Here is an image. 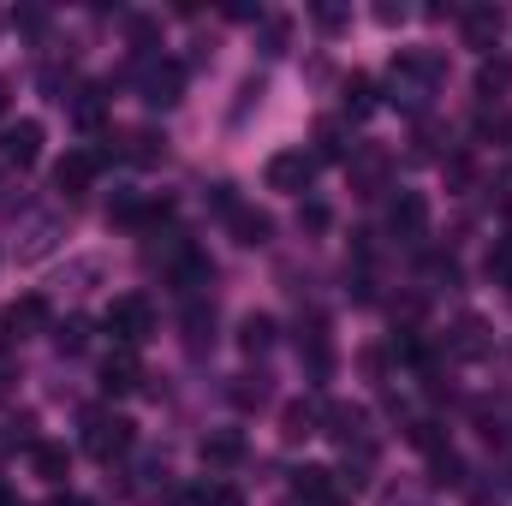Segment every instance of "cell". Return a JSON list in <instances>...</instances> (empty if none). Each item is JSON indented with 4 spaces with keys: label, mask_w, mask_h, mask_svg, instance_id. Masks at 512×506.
Instances as JSON below:
<instances>
[{
    "label": "cell",
    "mask_w": 512,
    "mask_h": 506,
    "mask_svg": "<svg viewBox=\"0 0 512 506\" xmlns=\"http://www.w3.org/2000/svg\"><path fill=\"white\" fill-rule=\"evenodd\" d=\"M286 36H292L286 18H262V54H286Z\"/></svg>",
    "instance_id": "obj_27"
},
{
    "label": "cell",
    "mask_w": 512,
    "mask_h": 506,
    "mask_svg": "<svg viewBox=\"0 0 512 506\" xmlns=\"http://www.w3.org/2000/svg\"><path fill=\"white\" fill-rule=\"evenodd\" d=\"M233 399L251 411V405H268V376H239L233 381Z\"/></svg>",
    "instance_id": "obj_25"
},
{
    "label": "cell",
    "mask_w": 512,
    "mask_h": 506,
    "mask_svg": "<svg viewBox=\"0 0 512 506\" xmlns=\"http://www.w3.org/2000/svg\"><path fill=\"white\" fill-rule=\"evenodd\" d=\"M84 340H90V328H84V322H78V316H72V322H60V328H54V346H60V352H84Z\"/></svg>",
    "instance_id": "obj_29"
},
{
    "label": "cell",
    "mask_w": 512,
    "mask_h": 506,
    "mask_svg": "<svg viewBox=\"0 0 512 506\" xmlns=\"http://www.w3.org/2000/svg\"><path fill=\"white\" fill-rule=\"evenodd\" d=\"M197 495H203V506H245V495H239L233 483H203Z\"/></svg>",
    "instance_id": "obj_32"
},
{
    "label": "cell",
    "mask_w": 512,
    "mask_h": 506,
    "mask_svg": "<svg viewBox=\"0 0 512 506\" xmlns=\"http://www.w3.org/2000/svg\"><path fill=\"white\" fill-rule=\"evenodd\" d=\"M322 417H328V405H322L316 393H310V399H292V405L280 411V435H286V441H310Z\"/></svg>",
    "instance_id": "obj_13"
},
{
    "label": "cell",
    "mask_w": 512,
    "mask_h": 506,
    "mask_svg": "<svg viewBox=\"0 0 512 506\" xmlns=\"http://www.w3.org/2000/svg\"><path fill=\"white\" fill-rule=\"evenodd\" d=\"M274 334H280V328H274V316H245V322H239V346H245L251 358L274 346Z\"/></svg>",
    "instance_id": "obj_22"
},
{
    "label": "cell",
    "mask_w": 512,
    "mask_h": 506,
    "mask_svg": "<svg viewBox=\"0 0 512 506\" xmlns=\"http://www.w3.org/2000/svg\"><path fill=\"white\" fill-rule=\"evenodd\" d=\"M459 24H465V42H471V48H495L501 12H489V6H471V12H459Z\"/></svg>",
    "instance_id": "obj_18"
},
{
    "label": "cell",
    "mask_w": 512,
    "mask_h": 506,
    "mask_svg": "<svg viewBox=\"0 0 512 506\" xmlns=\"http://www.w3.org/2000/svg\"><path fill=\"white\" fill-rule=\"evenodd\" d=\"M203 459L209 465H239L245 459V435L239 429H209L203 435Z\"/></svg>",
    "instance_id": "obj_17"
},
{
    "label": "cell",
    "mask_w": 512,
    "mask_h": 506,
    "mask_svg": "<svg viewBox=\"0 0 512 506\" xmlns=\"http://www.w3.org/2000/svg\"><path fill=\"white\" fill-rule=\"evenodd\" d=\"M0 161L36 167V161H42V120H18V126L0 131Z\"/></svg>",
    "instance_id": "obj_9"
},
{
    "label": "cell",
    "mask_w": 512,
    "mask_h": 506,
    "mask_svg": "<svg viewBox=\"0 0 512 506\" xmlns=\"http://www.w3.org/2000/svg\"><path fill=\"white\" fill-rule=\"evenodd\" d=\"M346 173H352V191H358V197H382V191H393V185H387V179H393V155H387L382 143H358L352 161H346Z\"/></svg>",
    "instance_id": "obj_5"
},
{
    "label": "cell",
    "mask_w": 512,
    "mask_h": 506,
    "mask_svg": "<svg viewBox=\"0 0 512 506\" xmlns=\"http://www.w3.org/2000/svg\"><path fill=\"white\" fill-rule=\"evenodd\" d=\"M376 102H382V96H376V78L352 72V78H346V114H352V120H364V114H376Z\"/></svg>",
    "instance_id": "obj_20"
},
{
    "label": "cell",
    "mask_w": 512,
    "mask_h": 506,
    "mask_svg": "<svg viewBox=\"0 0 512 506\" xmlns=\"http://www.w3.org/2000/svg\"><path fill=\"white\" fill-rule=\"evenodd\" d=\"M447 352H453V358H489V352H495L489 322H483V316H459L453 334H447Z\"/></svg>",
    "instance_id": "obj_11"
},
{
    "label": "cell",
    "mask_w": 512,
    "mask_h": 506,
    "mask_svg": "<svg viewBox=\"0 0 512 506\" xmlns=\"http://www.w3.org/2000/svg\"><path fill=\"white\" fill-rule=\"evenodd\" d=\"M334 506H346V501H334Z\"/></svg>",
    "instance_id": "obj_37"
},
{
    "label": "cell",
    "mask_w": 512,
    "mask_h": 506,
    "mask_svg": "<svg viewBox=\"0 0 512 506\" xmlns=\"http://www.w3.org/2000/svg\"><path fill=\"white\" fill-rule=\"evenodd\" d=\"M60 102L72 108V120H78L84 131H96V126H102V114H108V102H102V84H78V90H72V96H60Z\"/></svg>",
    "instance_id": "obj_16"
},
{
    "label": "cell",
    "mask_w": 512,
    "mask_h": 506,
    "mask_svg": "<svg viewBox=\"0 0 512 506\" xmlns=\"http://www.w3.org/2000/svg\"><path fill=\"white\" fill-rule=\"evenodd\" d=\"M54 239H60V221H36V227H30V245H24V262H36V256H48L54 251Z\"/></svg>",
    "instance_id": "obj_24"
},
{
    "label": "cell",
    "mask_w": 512,
    "mask_h": 506,
    "mask_svg": "<svg viewBox=\"0 0 512 506\" xmlns=\"http://www.w3.org/2000/svg\"><path fill=\"white\" fill-rule=\"evenodd\" d=\"M126 155H131V161H161V143H155V131H131V137H126Z\"/></svg>",
    "instance_id": "obj_30"
},
{
    "label": "cell",
    "mask_w": 512,
    "mask_h": 506,
    "mask_svg": "<svg viewBox=\"0 0 512 506\" xmlns=\"http://www.w3.org/2000/svg\"><path fill=\"white\" fill-rule=\"evenodd\" d=\"M42 322H48V304H42L36 292H30V298H12V304L0 310V346H24Z\"/></svg>",
    "instance_id": "obj_7"
},
{
    "label": "cell",
    "mask_w": 512,
    "mask_h": 506,
    "mask_svg": "<svg viewBox=\"0 0 512 506\" xmlns=\"http://www.w3.org/2000/svg\"><path fill=\"white\" fill-rule=\"evenodd\" d=\"M108 334H114V346H126V352H137V346L155 334V310H149L143 292H126V298L108 304Z\"/></svg>",
    "instance_id": "obj_4"
},
{
    "label": "cell",
    "mask_w": 512,
    "mask_h": 506,
    "mask_svg": "<svg viewBox=\"0 0 512 506\" xmlns=\"http://www.w3.org/2000/svg\"><path fill=\"white\" fill-rule=\"evenodd\" d=\"M489 280H495V286H512V239L489 251Z\"/></svg>",
    "instance_id": "obj_31"
},
{
    "label": "cell",
    "mask_w": 512,
    "mask_h": 506,
    "mask_svg": "<svg viewBox=\"0 0 512 506\" xmlns=\"http://www.w3.org/2000/svg\"><path fill=\"white\" fill-rule=\"evenodd\" d=\"M501 90H507V66L495 60V66H483V72H477V96H483V102H495Z\"/></svg>",
    "instance_id": "obj_28"
},
{
    "label": "cell",
    "mask_w": 512,
    "mask_h": 506,
    "mask_svg": "<svg viewBox=\"0 0 512 506\" xmlns=\"http://www.w3.org/2000/svg\"><path fill=\"white\" fill-rule=\"evenodd\" d=\"M387 227H393L399 239H423V227H429V203H423V191H399V197L387 203Z\"/></svg>",
    "instance_id": "obj_10"
},
{
    "label": "cell",
    "mask_w": 512,
    "mask_h": 506,
    "mask_svg": "<svg viewBox=\"0 0 512 506\" xmlns=\"http://www.w3.org/2000/svg\"><path fill=\"white\" fill-rule=\"evenodd\" d=\"M316 24H328V30H340V24H346V12H340V6H316Z\"/></svg>",
    "instance_id": "obj_34"
},
{
    "label": "cell",
    "mask_w": 512,
    "mask_h": 506,
    "mask_svg": "<svg viewBox=\"0 0 512 506\" xmlns=\"http://www.w3.org/2000/svg\"><path fill=\"white\" fill-rule=\"evenodd\" d=\"M96 173H102V155H96V149H72V155H60V161H54V191L84 197V191L96 185Z\"/></svg>",
    "instance_id": "obj_8"
},
{
    "label": "cell",
    "mask_w": 512,
    "mask_h": 506,
    "mask_svg": "<svg viewBox=\"0 0 512 506\" xmlns=\"http://www.w3.org/2000/svg\"><path fill=\"white\" fill-rule=\"evenodd\" d=\"M30 465H36V477L42 483H66V447H54V441H30Z\"/></svg>",
    "instance_id": "obj_19"
},
{
    "label": "cell",
    "mask_w": 512,
    "mask_h": 506,
    "mask_svg": "<svg viewBox=\"0 0 512 506\" xmlns=\"http://www.w3.org/2000/svg\"><path fill=\"white\" fill-rule=\"evenodd\" d=\"M256 102H262V78H245V84H239V108H233V120H245Z\"/></svg>",
    "instance_id": "obj_33"
},
{
    "label": "cell",
    "mask_w": 512,
    "mask_h": 506,
    "mask_svg": "<svg viewBox=\"0 0 512 506\" xmlns=\"http://www.w3.org/2000/svg\"><path fill=\"white\" fill-rule=\"evenodd\" d=\"M137 96L149 108H173L185 96V66L179 60H161V54H137Z\"/></svg>",
    "instance_id": "obj_3"
},
{
    "label": "cell",
    "mask_w": 512,
    "mask_h": 506,
    "mask_svg": "<svg viewBox=\"0 0 512 506\" xmlns=\"http://www.w3.org/2000/svg\"><path fill=\"white\" fill-rule=\"evenodd\" d=\"M507 143H512V120H507Z\"/></svg>",
    "instance_id": "obj_36"
},
{
    "label": "cell",
    "mask_w": 512,
    "mask_h": 506,
    "mask_svg": "<svg viewBox=\"0 0 512 506\" xmlns=\"http://www.w3.org/2000/svg\"><path fill=\"white\" fill-rule=\"evenodd\" d=\"M227 227L239 233V245H268V233H274V227H268V215H256V209H245V203L227 215Z\"/></svg>",
    "instance_id": "obj_21"
},
{
    "label": "cell",
    "mask_w": 512,
    "mask_h": 506,
    "mask_svg": "<svg viewBox=\"0 0 512 506\" xmlns=\"http://www.w3.org/2000/svg\"><path fill=\"white\" fill-rule=\"evenodd\" d=\"M131 447H137V423L120 417V411H84V453L90 459H102V465H114V459H126Z\"/></svg>",
    "instance_id": "obj_2"
},
{
    "label": "cell",
    "mask_w": 512,
    "mask_h": 506,
    "mask_svg": "<svg viewBox=\"0 0 512 506\" xmlns=\"http://www.w3.org/2000/svg\"><path fill=\"white\" fill-rule=\"evenodd\" d=\"M262 179H268V191L298 197V191H310V179H316V155H304V149H280V155H268Z\"/></svg>",
    "instance_id": "obj_6"
},
{
    "label": "cell",
    "mask_w": 512,
    "mask_h": 506,
    "mask_svg": "<svg viewBox=\"0 0 512 506\" xmlns=\"http://www.w3.org/2000/svg\"><path fill=\"white\" fill-rule=\"evenodd\" d=\"M441 84H447V54H435V48H405V54L393 60L387 96H393V108L423 114V108H429V96H435Z\"/></svg>",
    "instance_id": "obj_1"
},
{
    "label": "cell",
    "mask_w": 512,
    "mask_h": 506,
    "mask_svg": "<svg viewBox=\"0 0 512 506\" xmlns=\"http://www.w3.org/2000/svg\"><path fill=\"white\" fill-rule=\"evenodd\" d=\"M6 96H12V90H6V78H0V114H6Z\"/></svg>",
    "instance_id": "obj_35"
},
{
    "label": "cell",
    "mask_w": 512,
    "mask_h": 506,
    "mask_svg": "<svg viewBox=\"0 0 512 506\" xmlns=\"http://www.w3.org/2000/svg\"><path fill=\"white\" fill-rule=\"evenodd\" d=\"M137 376H143V370H137V352H126V346H114V352L102 358V387H108V393H131Z\"/></svg>",
    "instance_id": "obj_15"
},
{
    "label": "cell",
    "mask_w": 512,
    "mask_h": 506,
    "mask_svg": "<svg viewBox=\"0 0 512 506\" xmlns=\"http://www.w3.org/2000/svg\"><path fill=\"white\" fill-rule=\"evenodd\" d=\"M411 447H423L429 459H435V453H447V435H441V423H411Z\"/></svg>",
    "instance_id": "obj_26"
},
{
    "label": "cell",
    "mask_w": 512,
    "mask_h": 506,
    "mask_svg": "<svg viewBox=\"0 0 512 506\" xmlns=\"http://www.w3.org/2000/svg\"><path fill=\"white\" fill-rule=\"evenodd\" d=\"M292 501H298V506H334V501H340L334 471H328V465H304V471L292 477Z\"/></svg>",
    "instance_id": "obj_12"
},
{
    "label": "cell",
    "mask_w": 512,
    "mask_h": 506,
    "mask_svg": "<svg viewBox=\"0 0 512 506\" xmlns=\"http://www.w3.org/2000/svg\"><path fill=\"white\" fill-rule=\"evenodd\" d=\"M316 161H352L340 120H322V126H316Z\"/></svg>",
    "instance_id": "obj_23"
},
{
    "label": "cell",
    "mask_w": 512,
    "mask_h": 506,
    "mask_svg": "<svg viewBox=\"0 0 512 506\" xmlns=\"http://www.w3.org/2000/svg\"><path fill=\"white\" fill-rule=\"evenodd\" d=\"M298 358H310V376L328 381V370H334V346H328V328H322V322H310V328L298 334Z\"/></svg>",
    "instance_id": "obj_14"
}]
</instances>
